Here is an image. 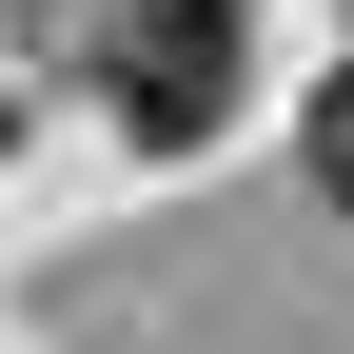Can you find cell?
Returning a JSON list of instances; mask_svg holds the SVG:
<instances>
[{
  "label": "cell",
  "instance_id": "cell-2",
  "mask_svg": "<svg viewBox=\"0 0 354 354\" xmlns=\"http://www.w3.org/2000/svg\"><path fill=\"white\" fill-rule=\"evenodd\" d=\"M315 177H335V197H354V79H335V99H315Z\"/></svg>",
  "mask_w": 354,
  "mask_h": 354
},
{
  "label": "cell",
  "instance_id": "cell-1",
  "mask_svg": "<svg viewBox=\"0 0 354 354\" xmlns=\"http://www.w3.org/2000/svg\"><path fill=\"white\" fill-rule=\"evenodd\" d=\"M236 0H138V20H118V118H138V138L177 158V138H216V118H236Z\"/></svg>",
  "mask_w": 354,
  "mask_h": 354
}]
</instances>
